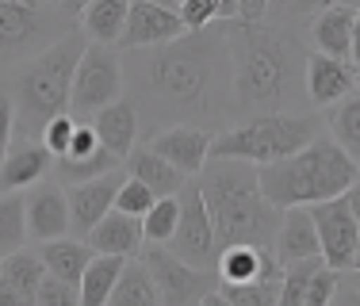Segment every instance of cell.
Segmentation results:
<instances>
[{
	"label": "cell",
	"mask_w": 360,
	"mask_h": 306,
	"mask_svg": "<svg viewBox=\"0 0 360 306\" xmlns=\"http://www.w3.org/2000/svg\"><path fill=\"white\" fill-rule=\"evenodd\" d=\"M123 81L134 88V112H139V134L173 126H200L207 131L226 115L230 100V50L222 23L203 31H188L165 46L127 50ZM150 134V138H153Z\"/></svg>",
	"instance_id": "1"
},
{
	"label": "cell",
	"mask_w": 360,
	"mask_h": 306,
	"mask_svg": "<svg viewBox=\"0 0 360 306\" xmlns=\"http://www.w3.org/2000/svg\"><path fill=\"white\" fill-rule=\"evenodd\" d=\"M230 50V92L234 107L250 115H276L303 84V50L272 23H222Z\"/></svg>",
	"instance_id": "2"
},
{
	"label": "cell",
	"mask_w": 360,
	"mask_h": 306,
	"mask_svg": "<svg viewBox=\"0 0 360 306\" xmlns=\"http://www.w3.org/2000/svg\"><path fill=\"white\" fill-rule=\"evenodd\" d=\"M203 195V207L215 226L219 253L234 245H253V249H272V237L280 226V211L269 207L257 184V168L242 161H207L195 176Z\"/></svg>",
	"instance_id": "3"
},
{
	"label": "cell",
	"mask_w": 360,
	"mask_h": 306,
	"mask_svg": "<svg viewBox=\"0 0 360 306\" xmlns=\"http://www.w3.org/2000/svg\"><path fill=\"white\" fill-rule=\"evenodd\" d=\"M360 165L349 157L330 134H319L311 146L291 153L288 161L257 168V184L269 207H319V203L341 199L356 184Z\"/></svg>",
	"instance_id": "4"
},
{
	"label": "cell",
	"mask_w": 360,
	"mask_h": 306,
	"mask_svg": "<svg viewBox=\"0 0 360 306\" xmlns=\"http://www.w3.org/2000/svg\"><path fill=\"white\" fill-rule=\"evenodd\" d=\"M84 46H89V39L81 31H73V35H62L58 42H50L27 65L15 69L8 100L15 107L20 142H39L50 119L70 112V88H73V73Z\"/></svg>",
	"instance_id": "5"
},
{
	"label": "cell",
	"mask_w": 360,
	"mask_h": 306,
	"mask_svg": "<svg viewBox=\"0 0 360 306\" xmlns=\"http://www.w3.org/2000/svg\"><path fill=\"white\" fill-rule=\"evenodd\" d=\"M319 134L322 126L314 115H291V112L250 115L245 123L211 134L207 161H242V165L264 168L276 165V161H288L291 153L311 146Z\"/></svg>",
	"instance_id": "6"
},
{
	"label": "cell",
	"mask_w": 360,
	"mask_h": 306,
	"mask_svg": "<svg viewBox=\"0 0 360 306\" xmlns=\"http://www.w3.org/2000/svg\"><path fill=\"white\" fill-rule=\"evenodd\" d=\"M123 58L115 46H100L89 42L77 62L73 88H70V107L73 115H96L100 107L123 100Z\"/></svg>",
	"instance_id": "7"
},
{
	"label": "cell",
	"mask_w": 360,
	"mask_h": 306,
	"mask_svg": "<svg viewBox=\"0 0 360 306\" xmlns=\"http://www.w3.org/2000/svg\"><path fill=\"white\" fill-rule=\"evenodd\" d=\"M173 257H180L184 265L192 268H215L219 260V241H215V226H211V215L203 207V195H200V184L184 180V188L176 192V230L165 245Z\"/></svg>",
	"instance_id": "8"
},
{
	"label": "cell",
	"mask_w": 360,
	"mask_h": 306,
	"mask_svg": "<svg viewBox=\"0 0 360 306\" xmlns=\"http://www.w3.org/2000/svg\"><path fill=\"white\" fill-rule=\"evenodd\" d=\"M146 272H150L153 287H158L161 306H200L211 291L219 287V276L207 268H192L180 257L165 249V245H150L139 253Z\"/></svg>",
	"instance_id": "9"
},
{
	"label": "cell",
	"mask_w": 360,
	"mask_h": 306,
	"mask_svg": "<svg viewBox=\"0 0 360 306\" xmlns=\"http://www.w3.org/2000/svg\"><path fill=\"white\" fill-rule=\"evenodd\" d=\"M311 218H314V230H319V257H322V265L330 272H349L353 253H356V241H360V226H356L353 211H349L345 195L311 207Z\"/></svg>",
	"instance_id": "10"
},
{
	"label": "cell",
	"mask_w": 360,
	"mask_h": 306,
	"mask_svg": "<svg viewBox=\"0 0 360 306\" xmlns=\"http://www.w3.org/2000/svg\"><path fill=\"white\" fill-rule=\"evenodd\" d=\"M180 35H188V27L180 23L176 8H161V4H150V0H131L127 27L115 50H153Z\"/></svg>",
	"instance_id": "11"
},
{
	"label": "cell",
	"mask_w": 360,
	"mask_h": 306,
	"mask_svg": "<svg viewBox=\"0 0 360 306\" xmlns=\"http://www.w3.org/2000/svg\"><path fill=\"white\" fill-rule=\"evenodd\" d=\"M50 31V15L39 0H0V58H23Z\"/></svg>",
	"instance_id": "12"
},
{
	"label": "cell",
	"mask_w": 360,
	"mask_h": 306,
	"mask_svg": "<svg viewBox=\"0 0 360 306\" xmlns=\"http://www.w3.org/2000/svg\"><path fill=\"white\" fill-rule=\"evenodd\" d=\"M123 180H127V173L115 168V173L100 176V180L73 184V188L65 192V203H70V237H81L84 241V234H89L104 215H111V207H115V192H119Z\"/></svg>",
	"instance_id": "13"
},
{
	"label": "cell",
	"mask_w": 360,
	"mask_h": 306,
	"mask_svg": "<svg viewBox=\"0 0 360 306\" xmlns=\"http://www.w3.org/2000/svg\"><path fill=\"white\" fill-rule=\"evenodd\" d=\"M272 257L280 268H295L307 260H322L319 257V230H314L311 207H288L280 211V226L272 237Z\"/></svg>",
	"instance_id": "14"
},
{
	"label": "cell",
	"mask_w": 360,
	"mask_h": 306,
	"mask_svg": "<svg viewBox=\"0 0 360 306\" xmlns=\"http://www.w3.org/2000/svg\"><path fill=\"white\" fill-rule=\"evenodd\" d=\"M150 149L158 153L161 161L176 168L180 176H200L203 165H207V149H211V131H200V126H165L150 138Z\"/></svg>",
	"instance_id": "15"
},
{
	"label": "cell",
	"mask_w": 360,
	"mask_h": 306,
	"mask_svg": "<svg viewBox=\"0 0 360 306\" xmlns=\"http://www.w3.org/2000/svg\"><path fill=\"white\" fill-rule=\"evenodd\" d=\"M23 215H27V237L35 241L70 237V203L62 184H31V192L23 195Z\"/></svg>",
	"instance_id": "16"
},
{
	"label": "cell",
	"mask_w": 360,
	"mask_h": 306,
	"mask_svg": "<svg viewBox=\"0 0 360 306\" xmlns=\"http://www.w3.org/2000/svg\"><path fill=\"white\" fill-rule=\"evenodd\" d=\"M303 88L314 107H333L356 88V76L349 62H333L326 54H307L303 58Z\"/></svg>",
	"instance_id": "17"
},
{
	"label": "cell",
	"mask_w": 360,
	"mask_h": 306,
	"mask_svg": "<svg viewBox=\"0 0 360 306\" xmlns=\"http://www.w3.org/2000/svg\"><path fill=\"white\" fill-rule=\"evenodd\" d=\"M84 245H89L96 257H139L142 253V222L131 215H119V211H111V215H104L96 226L84 234Z\"/></svg>",
	"instance_id": "18"
},
{
	"label": "cell",
	"mask_w": 360,
	"mask_h": 306,
	"mask_svg": "<svg viewBox=\"0 0 360 306\" xmlns=\"http://www.w3.org/2000/svg\"><path fill=\"white\" fill-rule=\"evenodd\" d=\"M89 126H92V134H96L100 149H108L111 157H119V161H123L127 153L134 149V142H139V112H134L131 100H115V104L100 107Z\"/></svg>",
	"instance_id": "19"
},
{
	"label": "cell",
	"mask_w": 360,
	"mask_h": 306,
	"mask_svg": "<svg viewBox=\"0 0 360 306\" xmlns=\"http://www.w3.org/2000/svg\"><path fill=\"white\" fill-rule=\"evenodd\" d=\"M50 168H54V157L46 153L42 142H20V146H8L4 161H0V195L31 188V184H39Z\"/></svg>",
	"instance_id": "20"
},
{
	"label": "cell",
	"mask_w": 360,
	"mask_h": 306,
	"mask_svg": "<svg viewBox=\"0 0 360 306\" xmlns=\"http://www.w3.org/2000/svg\"><path fill=\"white\" fill-rule=\"evenodd\" d=\"M353 12L356 8L345 4H326L319 15L311 20V42L314 54H326L333 62H349V50H353Z\"/></svg>",
	"instance_id": "21"
},
{
	"label": "cell",
	"mask_w": 360,
	"mask_h": 306,
	"mask_svg": "<svg viewBox=\"0 0 360 306\" xmlns=\"http://www.w3.org/2000/svg\"><path fill=\"white\" fill-rule=\"evenodd\" d=\"M123 173L131 176V180H139V184H146L158 199H169V195H176L180 188H184V180L188 176H180L169 161H161L158 153H153L150 146H134L131 153L123 157Z\"/></svg>",
	"instance_id": "22"
},
{
	"label": "cell",
	"mask_w": 360,
	"mask_h": 306,
	"mask_svg": "<svg viewBox=\"0 0 360 306\" xmlns=\"http://www.w3.org/2000/svg\"><path fill=\"white\" fill-rule=\"evenodd\" d=\"M215 276L222 284H250L257 276H284V268L276 265L269 249H253V245H234V249H222L215 260Z\"/></svg>",
	"instance_id": "23"
},
{
	"label": "cell",
	"mask_w": 360,
	"mask_h": 306,
	"mask_svg": "<svg viewBox=\"0 0 360 306\" xmlns=\"http://www.w3.org/2000/svg\"><path fill=\"white\" fill-rule=\"evenodd\" d=\"M92 257H96V253H92L89 245L81 241V237H58V241H42V253H39L46 276L62 279V284H70V287L81 284V276H84V268L92 265Z\"/></svg>",
	"instance_id": "24"
},
{
	"label": "cell",
	"mask_w": 360,
	"mask_h": 306,
	"mask_svg": "<svg viewBox=\"0 0 360 306\" xmlns=\"http://www.w3.org/2000/svg\"><path fill=\"white\" fill-rule=\"evenodd\" d=\"M127 12H131V0H89L81 8V35L100 46H119Z\"/></svg>",
	"instance_id": "25"
},
{
	"label": "cell",
	"mask_w": 360,
	"mask_h": 306,
	"mask_svg": "<svg viewBox=\"0 0 360 306\" xmlns=\"http://www.w3.org/2000/svg\"><path fill=\"white\" fill-rule=\"evenodd\" d=\"M123 265V257H92V265L84 268L81 284H77V306H108Z\"/></svg>",
	"instance_id": "26"
},
{
	"label": "cell",
	"mask_w": 360,
	"mask_h": 306,
	"mask_svg": "<svg viewBox=\"0 0 360 306\" xmlns=\"http://www.w3.org/2000/svg\"><path fill=\"white\" fill-rule=\"evenodd\" d=\"M108 306H161L158 287H153V279H150V272H146L142 257H131V260L123 265Z\"/></svg>",
	"instance_id": "27"
},
{
	"label": "cell",
	"mask_w": 360,
	"mask_h": 306,
	"mask_svg": "<svg viewBox=\"0 0 360 306\" xmlns=\"http://www.w3.org/2000/svg\"><path fill=\"white\" fill-rule=\"evenodd\" d=\"M42 276H46V268H42L39 253H12V257L0 260V279H4L8 287H12L15 295L23 299V306H35V295H39V284Z\"/></svg>",
	"instance_id": "28"
},
{
	"label": "cell",
	"mask_w": 360,
	"mask_h": 306,
	"mask_svg": "<svg viewBox=\"0 0 360 306\" xmlns=\"http://www.w3.org/2000/svg\"><path fill=\"white\" fill-rule=\"evenodd\" d=\"M115 168H123V161L111 157L108 149H96L89 153V157H54V176L58 184H89V180H100V176L115 173Z\"/></svg>",
	"instance_id": "29"
},
{
	"label": "cell",
	"mask_w": 360,
	"mask_h": 306,
	"mask_svg": "<svg viewBox=\"0 0 360 306\" xmlns=\"http://www.w3.org/2000/svg\"><path fill=\"white\" fill-rule=\"evenodd\" d=\"M330 138L360 165V92H349L341 104L330 107Z\"/></svg>",
	"instance_id": "30"
},
{
	"label": "cell",
	"mask_w": 360,
	"mask_h": 306,
	"mask_svg": "<svg viewBox=\"0 0 360 306\" xmlns=\"http://www.w3.org/2000/svg\"><path fill=\"white\" fill-rule=\"evenodd\" d=\"M27 241V215H23V195L8 192L0 195V260L23 249Z\"/></svg>",
	"instance_id": "31"
},
{
	"label": "cell",
	"mask_w": 360,
	"mask_h": 306,
	"mask_svg": "<svg viewBox=\"0 0 360 306\" xmlns=\"http://www.w3.org/2000/svg\"><path fill=\"white\" fill-rule=\"evenodd\" d=\"M176 15L188 31H203L211 23L238 20V0H176Z\"/></svg>",
	"instance_id": "32"
},
{
	"label": "cell",
	"mask_w": 360,
	"mask_h": 306,
	"mask_svg": "<svg viewBox=\"0 0 360 306\" xmlns=\"http://www.w3.org/2000/svg\"><path fill=\"white\" fill-rule=\"evenodd\" d=\"M280 279H284V276H257V279H250V284H222V279H219L215 291L230 306H276Z\"/></svg>",
	"instance_id": "33"
},
{
	"label": "cell",
	"mask_w": 360,
	"mask_h": 306,
	"mask_svg": "<svg viewBox=\"0 0 360 306\" xmlns=\"http://www.w3.org/2000/svg\"><path fill=\"white\" fill-rule=\"evenodd\" d=\"M142 222V241L150 245H169V237H173L176 230V195H169V199H158L150 211L139 218Z\"/></svg>",
	"instance_id": "34"
},
{
	"label": "cell",
	"mask_w": 360,
	"mask_h": 306,
	"mask_svg": "<svg viewBox=\"0 0 360 306\" xmlns=\"http://www.w3.org/2000/svg\"><path fill=\"white\" fill-rule=\"evenodd\" d=\"M319 268H322V260H307V265L284 268V279H280V299H276V306H303L307 284H311V276H314Z\"/></svg>",
	"instance_id": "35"
},
{
	"label": "cell",
	"mask_w": 360,
	"mask_h": 306,
	"mask_svg": "<svg viewBox=\"0 0 360 306\" xmlns=\"http://www.w3.org/2000/svg\"><path fill=\"white\" fill-rule=\"evenodd\" d=\"M153 203H158V195L146 188V184H139V180H131V176H127V180L119 184V192H115V207H111V211L131 215V218H142Z\"/></svg>",
	"instance_id": "36"
},
{
	"label": "cell",
	"mask_w": 360,
	"mask_h": 306,
	"mask_svg": "<svg viewBox=\"0 0 360 306\" xmlns=\"http://www.w3.org/2000/svg\"><path fill=\"white\" fill-rule=\"evenodd\" d=\"M73 131H77V119L65 112V115H58V119H50L46 123V131H42V146H46L50 157H65L70 153V142H73Z\"/></svg>",
	"instance_id": "37"
},
{
	"label": "cell",
	"mask_w": 360,
	"mask_h": 306,
	"mask_svg": "<svg viewBox=\"0 0 360 306\" xmlns=\"http://www.w3.org/2000/svg\"><path fill=\"white\" fill-rule=\"evenodd\" d=\"M341 272H330V268H319L311 276V284H307V295H303V306H330L333 299V287H338Z\"/></svg>",
	"instance_id": "38"
},
{
	"label": "cell",
	"mask_w": 360,
	"mask_h": 306,
	"mask_svg": "<svg viewBox=\"0 0 360 306\" xmlns=\"http://www.w3.org/2000/svg\"><path fill=\"white\" fill-rule=\"evenodd\" d=\"M35 306H77V287L62 284V279H54V276H42Z\"/></svg>",
	"instance_id": "39"
},
{
	"label": "cell",
	"mask_w": 360,
	"mask_h": 306,
	"mask_svg": "<svg viewBox=\"0 0 360 306\" xmlns=\"http://www.w3.org/2000/svg\"><path fill=\"white\" fill-rule=\"evenodd\" d=\"M12 134H15V107L8 100V92H0V161H4L8 146H12Z\"/></svg>",
	"instance_id": "40"
},
{
	"label": "cell",
	"mask_w": 360,
	"mask_h": 306,
	"mask_svg": "<svg viewBox=\"0 0 360 306\" xmlns=\"http://www.w3.org/2000/svg\"><path fill=\"white\" fill-rule=\"evenodd\" d=\"M96 149H100V142H96V134H92V126L89 123H77L70 153H65V157H89V153H96Z\"/></svg>",
	"instance_id": "41"
},
{
	"label": "cell",
	"mask_w": 360,
	"mask_h": 306,
	"mask_svg": "<svg viewBox=\"0 0 360 306\" xmlns=\"http://www.w3.org/2000/svg\"><path fill=\"white\" fill-rule=\"evenodd\" d=\"M272 0H238V20L242 23H261L269 15Z\"/></svg>",
	"instance_id": "42"
},
{
	"label": "cell",
	"mask_w": 360,
	"mask_h": 306,
	"mask_svg": "<svg viewBox=\"0 0 360 306\" xmlns=\"http://www.w3.org/2000/svg\"><path fill=\"white\" fill-rule=\"evenodd\" d=\"M330 306H360V295L349 287V279H338V287H333V299Z\"/></svg>",
	"instance_id": "43"
},
{
	"label": "cell",
	"mask_w": 360,
	"mask_h": 306,
	"mask_svg": "<svg viewBox=\"0 0 360 306\" xmlns=\"http://www.w3.org/2000/svg\"><path fill=\"white\" fill-rule=\"evenodd\" d=\"M345 203H349V211H353V218H356V226H360V176H356V184L345 192Z\"/></svg>",
	"instance_id": "44"
},
{
	"label": "cell",
	"mask_w": 360,
	"mask_h": 306,
	"mask_svg": "<svg viewBox=\"0 0 360 306\" xmlns=\"http://www.w3.org/2000/svg\"><path fill=\"white\" fill-rule=\"evenodd\" d=\"M349 62L360 65V8L353 12V50H349Z\"/></svg>",
	"instance_id": "45"
},
{
	"label": "cell",
	"mask_w": 360,
	"mask_h": 306,
	"mask_svg": "<svg viewBox=\"0 0 360 306\" xmlns=\"http://www.w3.org/2000/svg\"><path fill=\"white\" fill-rule=\"evenodd\" d=\"M288 4L295 8V12H314V8H326L330 0H288Z\"/></svg>",
	"instance_id": "46"
},
{
	"label": "cell",
	"mask_w": 360,
	"mask_h": 306,
	"mask_svg": "<svg viewBox=\"0 0 360 306\" xmlns=\"http://www.w3.org/2000/svg\"><path fill=\"white\" fill-rule=\"evenodd\" d=\"M58 4H62V12H81L89 0H58Z\"/></svg>",
	"instance_id": "47"
},
{
	"label": "cell",
	"mask_w": 360,
	"mask_h": 306,
	"mask_svg": "<svg viewBox=\"0 0 360 306\" xmlns=\"http://www.w3.org/2000/svg\"><path fill=\"white\" fill-rule=\"evenodd\" d=\"M200 306H230V302H226V299H222V295H219V291H211V295H207V299H203Z\"/></svg>",
	"instance_id": "48"
},
{
	"label": "cell",
	"mask_w": 360,
	"mask_h": 306,
	"mask_svg": "<svg viewBox=\"0 0 360 306\" xmlns=\"http://www.w3.org/2000/svg\"><path fill=\"white\" fill-rule=\"evenodd\" d=\"M345 279H349V287H353V291L360 295V272H349V276H345Z\"/></svg>",
	"instance_id": "49"
},
{
	"label": "cell",
	"mask_w": 360,
	"mask_h": 306,
	"mask_svg": "<svg viewBox=\"0 0 360 306\" xmlns=\"http://www.w3.org/2000/svg\"><path fill=\"white\" fill-rule=\"evenodd\" d=\"M349 272H360V241H356V253H353V265H349Z\"/></svg>",
	"instance_id": "50"
},
{
	"label": "cell",
	"mask_w": 360,
	"mask_h": 306,
	"mask_svg": "<svg viewBox=\"0 0 360 306\" xmlns=\"http://www.w3.org/2000/svg\"><path fill=\"white\" fill-rule=\"evenodd\" d=\"M150 4H161V8H176V0H150Z\"/></svg>",
	"instance_id": "51"
},
{
	"label": "cell",
	"mask_w": 360,
	"mask_h": 306,
	"mask_svg": "<svg viewBox=\"0 0 360 306\" xmlns=\"http://www.w3.org/2000/svg\"><path fill=\"white\" fill-rule=\"evenodd\" d=\"M333 4H345V8H360V0H333Z\"/></svg>",
	"instance_id": "52"
},
{
	"label": "cell",
	"mask_w": 360,
	"mask_h": 306,
	"mask_svg": "<svg viewBox=\"0 0 360 306\" xmlns=\"http://www.w3.org/2000/svg\"><path fill=\"white\" fill-rule=\"evenodd\" d=\"M353 76H356V88H360V65H356V69H353Z\"/></svg>",
	"instance_id": "53"
}]
</instances>
